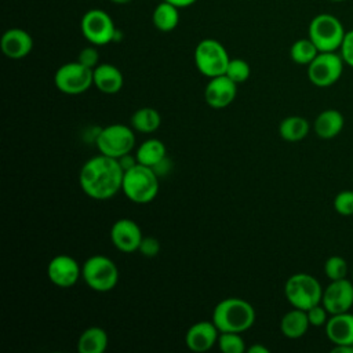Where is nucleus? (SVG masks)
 I'll use <instances>...</instances> for the list:
<instances>
[{
    "label": "nucleus",
    "instance_id": "obj_2",
    "mask_svg": "<svg viewBox=\"0 0 353 353\" xmlns=\"http://www.w3.org/2000/svg\"><path fill=\"white\" fill-rule=\"evenodd\" d=\"M212 321L219 332H244L255 323V309L241 298H225L216 303Z\"/></svg>",
    "mask_w": 353,
    "mask_h": 353
},
{
    "label": "nucleus",
    "instance_id": "obj_10",
    "mask_svg": "<svg viewBox=\"0 0 353 353\" xmlns=\"http://www.w3.org/2000/svg\"><path fill=\"white\" fill-rule=\"evenodd\" d=\"M54 83L63 94H83L94 85V69L81 65L79 61L63 63L57 69Z\"/></svg>",
    "mask_w": 353,
    "mask_h": 353
},
{
    "label": "nucleus",
    "instance_id": "obj_11",
    "mask_svg": "<svg viewBox=\"0 0 353 353\" xmlns=\"http://www.w3.org/2000/svg\"><path fill=\"white\" fill-rule=\"evenodd\" d=\"M343 63L341 54L336 51L319 52L307 65V77L317 87H330L341 79Z\"/></svg>",
    "mask_w": 353,
    "mask_h": 353
},
{
    "label": "nucleus",
    "instance_id": "obj_34",
    "mask_svg": "<svg viewBox=\"0 0 353 353\" xmlns=\"http://www.w3.org/2000/svg\"><path fill=\"white\" fill-rule=\"evenodd\" d=\"M306 313H307V319H309L310 325H314V327L325 325V323L328 320V317H327L328 312L321 303L312 306L310 309L306 310Z\"/></svg>",
    "mask_w": 353,
    "mask_h": 353
},
{
    "label": "nucleus",
    "instance_id": "obj_29",
    "mask_svg": "<svg viewBox=\"0 0 353 353\" xmlns=\"http://www.w3.org/2000/svg\"><path fill=\"white\" fill-rule=\"evenodd\" d=\"M225 74L237 84L244 83L251 74V68L248 62L241 58H230Z\"/></svg>",
    "mask_w": 353,
    "mask_h": 353
},
{
    "label": "nucleus",
    "instance_id": "obj_25",
    "mask_svg": "<svg viewBox=\"0 0 353 353\" xmlns=\"http://www.w3.org/2000/svg\"><path fill=\"white\" fill-rule=\"evenodd\" d=\"M309 121L301 116H288L279 125L280 137L288 142H298L309 134Z\"/></svg>",
    "mask_w": 353,
    "mask_h": 353
},
{
    "label": "nucleus",
    "instance_id": "obj_8",
    "mask_svg": "<svg viewBox=\"0 0 353 353\" xmlns=\"http://www.w3.org/2000/svg\"><path fill=\"white\" fill-rule=\"evenodd\" d=\"M80 29L84 39L94 46H106L117 40L119 30L112 17L99 8H91L81 17Z\"/></svg>",
    "mask_w": 353,
    "mask_h": 353
},
{
    "label": "nucleus",
    "instance_id": "obj_40",
    "mask_svg": "<svg viewBox=\"0 0 353 353\" xmlns=\"http://www.w3.org/2000/svg\"><path fill=\"white\" fill-rule=\"evenodd\" d=\"M330 1H334V3H339V1H345V0H330Z\"/></svg>",
    "mask_w": 353,
    "mask_h": 353
},
{
    "label": "nucleus",
    "instance_id": "obj_21",
    "mask_svg": "<svg viewBox=\"0 0 353 353\" xmlns=\"http://www.w3.org/2000/svg\"><path fill=\"white\" fill-rule=\"evenodd\" d=\"M309 325L310 323L306 310L298 307H294L292 310L287 312L280 321V330L283 335L291 339H296L305 335Z\"/></svg>",
    "mask_w": 353,
    "mask_h": 353
},
{
    "label": "nucleus",
    "instance_id": "obj_6",
    "mask_svg": "<svg viewBox=\"0 0 353 353\" xmlns=\"http://www.w3.org/2000/svg\"><path fill=\"white\" fill-rule=\"evenodd\" d=\"M81 277L91 290L108 292L116 287L119 281V270L110 258L105 255H92L83 263Z\"/></svg>",
    "mask_w": 353,
    "mask_h": 353
},
{
    "label": "nucleus",
    "instance_id": "obj_17",
    "mask_svg": "<svg viewBox=\"0 0 353 353\" xmlns=\"http://www.w3.org/2000/svg\"><path fill=\"white\" fill-rule=\"evenodd\" d=\"M0 48L7 58L22 59L32 51L33 39L21 28H10L0 39Z\"/></svg>",
    "mask_w": 353,
    "mask_h": 353
},
{
    "label": "nucleus",
    "instance_id": "obj_33",
    "mask_svg": "<svg viewBox=\"0 0 353 353\" xmlns=\"http://www.w3.org/2000/svg\"><path fill=\"white\" fill-rule=\"evenodd\" d=\"M339 54L346 65L353 68V29L345 33L342 44L339 47Z\"/></svg>",
    "mask_w": 353,
    "mask_h": 353
},
{
    "label": "nucleus",
    "instance_id": "obj_41",
    "mask_svg": "<svg viewBox=\"0 0 353 353\" xmlns=\"http://www.w3.org/2000/svg\"><path fill=\"white\" fill-rule=\"evenodd\" d=\"M352 281H353V269H352Z\"/></svg>",
    "mask_w": 353,
    "mask_h": 353
},
{
    "label": "nucleus",
    "instance_id": "obj_28",
    "mask_svg": "<svg viewBox=\"0 0 353 353\" xmlns=\"http://www.w3.org/2000/svg\"><path fill=\"white\" fill-rule=\"evenodd\" d=\"M218 346L223 353H243L247 350L240 332H219Z\"/></svg>",
    "mask_w": 353,
    "mask_h": 353
},
{
    "label": "nucleus",
    "instance_id": "obj_16",
    "mask_svg": "<svg viewBox=\"0 0 353 353\" xmlns=\"http://www.w3.org/2000/svg\"><path fill=\"white\" fill-rule=\"evenodd\" d=\"M219 330L214 321H197L194 323L185 335V343L192 352L203 353L210 350L215 343H218Z\"/></svg>",
    "mask_w": 353,
    "mask_h": 353
},
{
    "label": "nucleus",
    "instance_id": "obj_12",
    "mask_svg": "<svg viewBox=\"0 0 353 353\" xmlns=\"http://www.w3.org/2000/svg\"><path fill=\"white\" fill-rule=\"evenodd\" d=\"M321 305L330 314L349 312L353 306V281L346 279L331 280V283L323 290Z\"/></svg>",
    "mask_w": 353,
    "mask_h": 353
},
{
    "label": "nucleus",
    "instance_id": "obj_4",
    "mask_svg": "<svg viewBox=\"0 0 353 353\" xmlns=\"http://www.w3.org/2000/svg\"><path fill=\"white\" fill-rule=\"evenodd\" d=\"M345 33L346 30L339 18L328 12L314 15L307 28V37L320 52L338 51Z\"/></svg>",
    "mask_w": 353,
    "mask_h": 353
},
{
    "label": "nucleus",
    "instance_id": "obj_30",
    "mask_svg": "<svg viewBox=\"0 0 353 353\" xmlns=\"http://www.w3.org/2000/svg\"><path fill=\"white\" fill-rule=\"evenodd\" d=\"M347 262L339 256V255H332L330 256L325 263H324V272L325 276L330 280H341V279H346L347 276Z\"/></svg>",
    "mask_w": 353,
    "mask_h": 353
},
{
    "label": "nucleus",
    "instance_id": "obj_19",
    "mask_svg": "<svg viewBox=\"0 0 353 353\" xmlns=\"http://www.w3.org/2000/svg\"><path fill=\"white\" fill-rule=\"evenodd\" d=\"M121 70L112 63H99L94 68V85L103 94H116L123 88Z\"/></svg>",
    "mask_w": 353,
    "mask_h": 353
},
{
    "label": "nucleus",
    "instance_id": "obj_23",
    "mask_svg": "<svg viewBox=\"0 0 353 353\" xmlns=\"http://www.w3.org/2000/svg\"><path fill=\"white\" fill-rule=\"evenodd\" d=\"M108 334L101 327H90L84 330L77 341L80 353H103L108 347Z\"/></svg>",
    "mask_w": 353,
    "mask_h": 353
},
{
    "label": "nucleus",
    "instance_id": "obj_1",
    "mask_svg": "<svg viewBox=\"0 0 353 353\" xmlns=\"http://www.w3.org/2000/svg\"><path fill=\"white\" fill-rule=\"evenodd\" d=\"M123 178L124 170L117 159L98 154L83 164L79 182L88 197L108 200L121 189Z\"/></svg>",
    "mask_w": 353,
    "mask_h": 353
},
{
    "label": "nucleus",
    "instance_id": "obj_35",
    "mask_svg": "<svg viewBox=\"0 0 353 353\" xmlns=\"http://www.w3.org/2000/svg\"><path fill=\"white\" fill-rule=\"evenodd\" d=\"M138 250L142 252V255L152 258V256H156V255L159 254V251H160V243H159L157 239L148 236V237H143V239H142L141 245H139Z\"/></svg>",
    "mask_w": 353,
    "mask_h": 353
},
{
    "label": "nucleus",
    "instance_id": "obj_38",
    "mask_svg": "<svg viewBox=\"0 0 353 353\" xmlns=\"http://www.w3.org/2000/svg\"><path fill=\"white\" fill-rule=\"evenodd\" d=\"M247 352H248V353H268V352H269V349H268V347H265L263 345L256 343V345L250 346V347L247 349Z\"/></svg>",
    "mask_w": 353,
    "mask_h": 353
},
{
    "label": "nucleus",
    "instance_id": "obj_15",
    "mask_svg": "<svg viewBox=\"0 0 353 353\" xmlns=\"http://www.w3.org/2000/svg\"><path fill=\"white\" fill-rule=\"evenodd\" d=\"M110 239L117 250L123 252H134L139 248L143 236L137 222L130 218H121L113 223Z\"/></svg>",
    "mask_w": 353,
    "mask_h": 353
},
{
    "label": "nucleus",
    "instance_id": "obj_9",
    "mask_svg": "<svg viewBox=\"0 0 353 353\" xmlns=\"http://www.w3.org/2000/svg\"><path fill=\"white\" fill-rule=\"evenodd\" d=\"M95 142L101 154L119 160L132 150L135 146V135L128 125L110 124L99 130Z\"/></svg>",
    "mask_w": 353,
    "mask_h": 353
},
{
    "label": "nucleus",
    "instance_id": "obj_20",
    "mask_svg": "<svg viewBox=\"0 0 353 353\" xmlns=\"http://www.w3.org/2000/svg\"><path fill=\"white\" fill-rule=\"evenodd\" d=\"M343 116L336 109L323 110L314 120V132L323 139L336 137L343 128Z\"/></svg>",
    "mask_w": 353,
    "mask_h": 353
},
{
    "label": "nucleus",
    "instance_id": "obj_24",
    "mask_svg": "<svg viewBox=\"0 0 353 353\" xmlns=\"http://www.w3.org/2000/svg\"><path fill=\"white\" fill-rule=\"evenodd\" d=\"M152 22L160 32H171L179 23V8L163 0L159 3L152 14Z\"/></svg>",
    "mask_w": 353,
    "mask_h": 353
},
{
    "label": "nucleus",
    "instance_id": "obj_27",
    "mask_svg": "<svg viewBox=\"0 0 353 353\" xmlns=\"http://www.w3.org/2000/svg\"><path fill=\"white\" fill-rule=\"evenodd\" d=\"M319 52L320 51L309 37L298 39L296 41L292 43L290 48L291 59L298 65H306V66L316 58Z\"/></svg>",
    "mask_w": 353,
    "mask_h": 353
},
{
    "label": "nucleus",
    "instance_id": "obj_13",
    "mask_svg": "<svg viewBox=\"0 0 353 353\" xmlns=\"http://www.w3.org/2000/svg\"><path fill=\"white\" fill-rule=\"evenodd\" d=\"M47 274L50 281L57 287L69 288L74 285L81 277V268L74 258L61 254L50 261L47 266Z\"/></svg>",
    "mask_w": 353,
    "mask_h": 353
},
{
    "label": "nucleus",
    "instance_id": "obj_32",
    "mask_svg": "<svg viewBox=\"0 0 353 353\" xmlns=\"http://www.w3.org/2000/svg\"><path fill=\"white\" fill-rule=\"evenodd\" d=\"M77 61H79L81 65L90 68V69L97 68V66L99 65V52H98V50H97V46L92 44V46L84 47V48L79 52Z\"/></svg>",
    "mask_w": 353,
    "mask_h": 353
},
{
    "label": "nucleus",
    "instance_id": "obj_26",
    "mask_svg": "<svg viewBox=\"0 0 353 353\" xmlns=\"http://www.w3.org/2000/svg\"><path fill=\"white\" fill-rule=\"evenodd\" d=\"M160 123H161V117L159 112L149 106L135 110L134 114L131 116V127L135 131L143 132V134L154 132L160 127Z\"/></svg>",
    "mask_w": 353,
    "mask_h": 353
},
{
    "label": "nucleus",
    "instance_id": "obj_7",
    "mask_svg": "<svg viewBox=\"0 0 353 353\" xmlns=\"http://www.w3.org/2000/svg\"><path fill=\"white\" fill-rule=\"evenodd\" d=\"M194 65L207 77L225 74L230 61L223 44L215 39H203L194 48Z\"/></svg>",
    "mask_w": 353,
    "mask_h": 353
},
{
    "label": "nucleus",
    "instance_id": "obj_5",
    "mask_svg": "<svg viewBox=\"0 0 353 353\" xmlns=\"http://www.w3.org/2000/svg\"><path fill=\"white\" fill-rule=\"evenodd\" d=\"M284 294L292 307L307 310L321 303L323 288L316 277L307 273H295L288 277L284 285Z\"/></svg>",
    "mask_w": 353,
    "mask_h": 353
},
{
    "label": "nucleus",
    "instance_id": "obj_31",
    "mask_svg": "<svg viewBox=\"0 0 353 353\" xmlns=\"http://www.w3.org/2000/svg\"><path fill=\"white\" fill-rule=\"evenodd\" d=\"M334 208L339 215H353V190H342L334 199Z\"/></svg>",
    "mask_w": 353,
    "mask_h": 353
},
{
    "label": "nucleus",
    "instance_id": "obj_22",
    "mask_svg": "<svg viewBox=\"0 0 353 353\" xmlns=\"http://www.w3.org/2000/svg\"><path fill=\"white\" fill-rule=\"evenodd\" d=\"M167 157V149L165 145L156 138L146 139L142 142L135 153V160L139 164L148 165L154 168L159 163H161Z\"/></svg>",
    "mask_w": 353,
    "mask_h": 353
},
{
    "label": "nucleus",
    "instance_id": "obj_39",
    "mask_svg": "<svg viewBox=\"0 0 353 353\" xmlns=\"http://www.w3.org/2000/svg\"><path fill=\"white\" fill-rule=\"evenodd\" d=\"M109 1H112V3H114V4H120V6H123V4H128V3H131L132 0H109Z\"/></svg>",
    "mask_w": 353,
    "mask_h": 353
},
{
    "label": "nucleus",
    "instance_id": "obj_14",
    "mask_svg": "<svg viewBox=\"0 0 353 353\" xmlns=\"http://www.w3.org/2000/svg\"><path fill=\"white\" fill-rule=\"evenodd\" d=\"M237 94V83L229 79L226 74L211 77L204 90L205 102L215 109L229 106Z\"/></svg>",
    "mask_w": 353,
    "mask_h": 353
},
{
    "label": "nucleus",
    "instance_id": "obj_18",
    "mask_svg": "<svg viewBox=\"0 0 353 353\" xmlns=\"http://www.w3.org/2000/svg\"><path fill=\"white\" fill-rule=\"evenodd\" d=\"M325 334L334 345H353V313L331 314L325 323Z\"/></svg>",
    "mask_w": 353,
    "mask_h": 353
},
{
    "label": "nucleus",
    "instance_id": "obj_3",
    "mask_svg": "<svg viewBox=\"0 0 353 353\" xmlns=\"http://www.w3.org/2000/svg\"><path fill=\"white\" fill-rule=\"evenodd\" d=\"M121 190L132 203H150L159 193V175L152 167L137 163L124 171Z\"/></svg>",
    "mask_w": 353,
    "mask_h": 353
},
{
    "label": "nucleus",
    "instance_id": "obj_37",
    "mask_svg": "<svg viewBox=\"0 0 353 353\" xmlns=\"http://www.w3.org/2000/svg\"><path fill=\"white\" fill-rule=\"evenodd\" d=\"M332 353H353V345H334Z\"/></svg>",
    "mask_w": 353,
    "mask_h": 353
},
{
    "label": "nucleus",
    "instance_id": "obj_36",
    "mask_svg": "<svg viewBox=\"0 0 353 353\" xmlns=\"http://www.w3.org/2000/svg\"><path fill=\"white\" fill-rule=\"evenodd\" d=\"M165 1H168V3L174 4L175 7H178V8L181 10V8H186V7L193 6L197 0H165Z\"/></svg>",
    "mask_w": 353,
    "mask_h": 353
}]
</instances>
